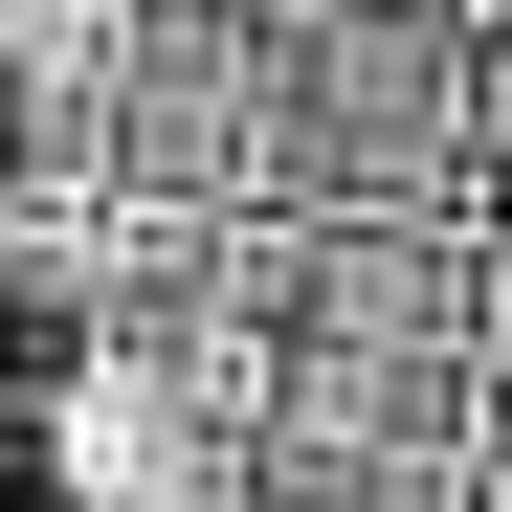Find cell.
Wrapping results in <instances>:
<instances>
[{
    "label": "cell",
    "mask_w": 512,
    "mask_h": 512,
    "mask_svg": "<svg viewBox=\"0 0 512 512\" xmlns=\"http://www.w3.org/2000/svg\"><path fill=\"white\" fill-rule=\"evenodd\" d=\"M468 179H490L468 0H268L245 223H468Z\"/></svg>",
    "instance_id": "1"
},
{
    "label": "cell",
    "mask_w": 512,
    "mask_h": 512,
    "mask_svg": "<svg viewBox=\"0 0 512 512\" xmlns=\"http://www.w3.org/2000/svg\"><path fill=\"white\" fill-rule=\"evenodd\" d=\"M490 179H512V23H490Z\"/></svg>",
    "instance_id": "2"
}]
</instances>
